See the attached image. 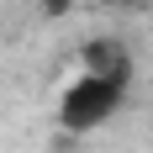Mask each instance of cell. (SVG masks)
Here are the masks:
<instances>
[{"mask_svg":"<svg viewBox=\"0 0 153 153\" xmlns=\"http://www.w3.org/2000/svg\"><path fill=\"white\" fill-rule=\"evenodd\" d=\"M127 79L132 74H85L79 85H69V95L58 106V122L69 132H90V127L111 122L116 106H122V95H127Z\"/></svg>","mask_w":153,"mask_h":153,"instance_id":"6da1fadb","label":"cell"},{"mask_svg":"<svg viewBox=\"0 0 153 153\" xmlns=\"http://www.w3.org/2000/svg\"><path fill=\"white\" fill-rule=\"evenodd\" d=\"M85 74H132V58L116 37H100L85 48Z\"/></svg>","mask_w":153,"mask_h":153,"instance_id":"7a4b0ae2","label":"cell"},{"mask_svg":"<svg viewBox=\"0 0 153 153\" xmlns=\"http://www.w3.org/2000/svg\"><path fill=\"white\" fill-rule=\"evenodd\" d=\"M42 5H48V11H63V5H69V0H42Z\"/></svg>","mask_w":153,"mask_h":153,"instance_id":"277c9868","label":"cell"},{"mask_svg":"<svg viewBox=\"0 0 153 153\" xmlns=\"http://www.w3.org/2000/svg\"><path fill=\"white\" fill-rule=\"evenodd\" d=\"M111 5H132V11H137V5H148V0H111Z\"/></svg>","mask_w":153,"mask_h":153,"instance_id":"3957f363","label":"cell"}]
</instances>
